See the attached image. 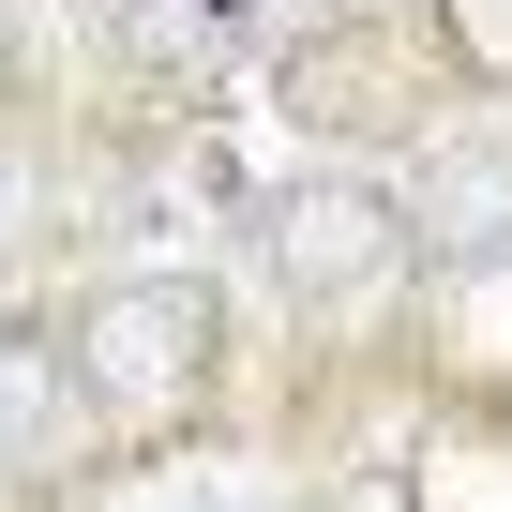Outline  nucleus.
<instances>
[{"mask_svg": "<svg viewBox=\"0 0 512 512\" xmlns=\"http://www.w3.org/2000/svg\"><path fill=\"white\" fill-rule=\"evenodd\" d=\"M91 377L121 392V407H151V392H181V362L211 347V317H196V287H121V302H91Z\"/></svg>", "mask_w": 512, "mask_h": 512, "instance_id": "1", "label": "nucleus"}, {"mask_svg": "<svg viewBox=\"0 0 512 512\" xmlns=\"http://www.w3.org/2000/svg\"><path fill=\"white\" fill-rule=\"evenodd\" d=\"M422 226H437L452 256H512V136L437 151V166H422Z\"/></svg>", "mask_w": 512, "mask_h": 512, "instance_id": "2", "label": "nucleus"}, {"mask_svg": "<svg viewBox=\"0 0 512 512\" xmlns=\"http://www.w3.org/2000/svg\"><path fill=\"white\" fill-rule=\"evenodd\" d=\"M287 272H302V287H362V272H377V196L317 181V196L287 211Z\"/></svg>", "mask_w": 512, "mask_h": 512, "instance_id": "3", "label": "nucleus"}]
</instances>
